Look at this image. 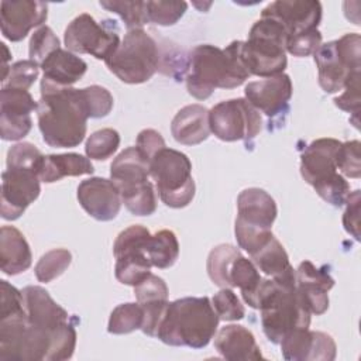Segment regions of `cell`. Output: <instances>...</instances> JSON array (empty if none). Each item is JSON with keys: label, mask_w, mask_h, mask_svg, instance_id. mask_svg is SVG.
<instances>
[{"label": "cell", "mask_w": 361, "mask_h": 361, "mask_svg": "<svg viewBox=\"0 0 361 361\" xmlns=\"http://www.w3.org/2000/svg\"><path fill=\"white\" fill-rule=\"evenodd\" d=\"M68 51L73 54H89L96 59L106 61L120 45L118 32L106 24H99L90 14L82 13L73 18L63 35Z\"/></svg>", "instance_id": "12"}, {"label": "cell", "mask_w": 361, "mask_h": 361, "mask_svg": "<svg viewBox=\"0 0 361 361\" xmlns=\"http://www.w3.org/2000/svg\"><path fill=\"white\" fill-rule=\"evenodd\" d=\"M251 261L258 271L285 286H295V269L283 245L274 235L261 250L251 255Z\"/></svg>", "instance_id": "25"}, {"label": "cell", "mask_w": 361, "mask_h": 361, "mask_svg": "<svg viewBox=\"0 0 361 361\" xmlns=\"http://www.w3.org/2000/svg\"><path fill=\"white\" fill-rule=\"evenodd\" d=\"M276 203L265 190L259 188L244 189L237 197L235 223L271 230L276 219Z\"/></svg>", "instance_id": "21"}, {"label": "cell", "mask_w": 361, "mask_h": 361, "mask_svg": "<svg viewBox=\"0 0 361 361\" xmlns=\"http://www.w3.org/2000/svg\"><path fill=\"white\" fill-rule=\"evenodd\" d=\"M21 292L28 323L44 329H54L69 322L68 312L61 307L44 288L30 285Z\"/></svg>", "instance_id": "23"}, {"label": "cell", "mask_w": 361, "mask_h": 361, "mask_svg": "<svg viewBox=\"0 0 361 361\" xmlns=\"http://www.w3.org/2000/svg\"><path fill=\"white\" fill-rule=\"evenodd\" d=\"M320 45L322 34L316 28L290 37L286 42V52H289L293 56H309L313 55Z\"/></svg>", "instance_id": "47"}, {"label": "cell", "mask_w": 361, "mask_h": 361, "mask_svg": "<svg viewBox=\"0 0 361 361\" xmlns=\"http://www.w3.org/2000/svg\"><path fill=\"white\" fill-rule=\"evenodd\" d=\"M219 322L209 298H182L168 303L157 337L168 345L197 350L210 343Z\"/></svg>", "instance_id": "3"}, {"label": "cell", "mask_w": 361, "mask_h": 361, "mask_svg": "<svg viewBox=\"0 0 361 361\" xmlns=\"http://www.w3.org/2000/svg\"><path fill=\"white\" fill-rule=\"evenodd\" d=\"M41 69L42 79L58 86H72L85 75L87 63L73 52L59 48L44 59Z\"/></svg>", "instance_id": "27"}, {"label": "cell", "mask_w": 361, "mask_h": 361, "mask_svg": "<svg viewBox=\"0 0 361 361\" xmlns=\"http://www.w3.org/2000/svg\"><path fill=\"white\" fill-rule=\"evenodd\" d=\"M39 63L31 59L18 61L10 66L8 76L3 82V87L28 90L31 85L37 80L39 73Z\"/></svg>", "instance_id": "45"}, {"label": "cell", "mask_w": 361, "mask_h": 361, "mask_svg": "<svg viewBox=\"0 0 361 361\" xmlns=\"http://www.w3.org/2000/svg\"><path fill=\"white\" fill-rule=\"evenodd\" d=\"M121 200L135 216H149L157 210V192L149 180L120 190Z\"/></svg>", "instance_id": "33"}, {"label": "cell", "mask_w": 361, "mask_h": 361, "mask_svg": "<svg viewBox=\"0 0 361 361\" xmlns=\"http://www.w3.org/2000/svg\"><path fill=\"white\" fill-rule=\"evenodd\" d=\"M110 178L118 190L145 182L149 178V162L137 147L121 151L110 165Z\"/></svg>", "instance_id": "28"}, {"label": "cell", "mask_w": 361, "mask_h": 361, "mask_svg": "<svg viewBox=\"0 0 361 361\" xmlns=\"http://www.w3.org/2000/svg\"><path fill=\"white\" fill-rule=\"evenodd\" d=\"M80 96L85 103L89 118L106 117L113 109L111 93L99 85H92L80 89Z\"/></svg>", "instance_id": "41"}, {"label": "cell", "mask_w": 361, "mask_h": 361, "mask_svg": "<svg viewBox=\"0 0 361 361\" xmlns=\"http://www.w3.org/2000/svg\"><path fill=\"white\" fill-rule=\"evenodd\" d=\"M151 233L144 226L135 224L123 230L113 245L116 257L114 274L118 282L130 286L138 285L151 274L147 257V244Z\"/></svg>", "instance_id": "11"}, {"label": "cell", "mask_w": 361, "mask_h": 361, "mask_svg": "<svg viewBox=\"0 0 361 361\" xmlns=\"http://www.w3.org/2000/svg\"><path fill=\"white\" fill-rule=\"evenodd\" d=\"M217 353L228 361L264 360L254 334L244 326L227 324L214 334Z\"/></svg>", "instance_id": "22"}, {"label": "cell", "mask_w": 361, "mask_h": 361, "mask_svg": "<svg viewBox=\"0 0 361 361\" xmlns=\"http://www.w3.org/2000/svg\"><path fill=\"white\" fill-rule=\"evenodd\" d=\"M134 295L141 307H152L168 303V286L162 278L149 274L138 285L134 286Z\"/></svg>", "instance_id": "36"}, {"label": "cell", "mask_w": 361, "mask_h": 361, "mask_svg": "<svg viewBox=\"0 0 361 361\" xmlns=\"http://www.w3.org/2000/svg\"><path fill=\"white\" fill-rule=\"evenodd\" d=\"M149 176L166 206L180 209L193 200L196 188L192 162L183 152L166 147L159 149L149 161Z\"/></svg>", "instance_id": "7"}, {"label": "cell", "mask_w": 361, "mask_h": 361, "mask_svg": "<svg viewBox=\"0 0 361 361\" xmlns=\"http://www.w3.org/2000/svg\"><path fill=\"white\" fill-rule=\"evenodd\" d=\"M360 141L353 140L341 142L336 152V166L344 176L358 179L361 176V155Z\"/></svg>", "instance_id": "44"}, {"label": "cell", "mask_w": 361, "mask_h": 361, "mask_svg": "<svg viewBox=\"0 0 361 361\" xmlns=\"http://www.w3.org/2000/svg\"><path fill=\"white\" fill-rule=\"evenodd\" d=\"M45 155L31 142H18L7 152V168H21L35 171L38 175Z\"/></svg>", "instance_id": "40"}, {"label": "cell", "mask_w": 361, "mask_h": 361, "mask_svg": "<svg viewBox=\"0 0 361 361\" xmlns=\"http://www.w3.org/2000/svg\"><path fill=\"white\" fill-rule=\"evenodd\" d=\"M0 319L25 314L23 292L10 285L7 281H0Z\"/></svg>", "instance_id": "46"}, {"label": "cell", "mask_w": 361, "mask_h": 361, "mask_svg": "<svg viewBox=\"0 0 361 361\" xmlns=\"http://www.w3.org/2000/svg\"><path fill=\"white\" fill-rule=\"evenodd\" d=\"M212 305L220 320L235 322L241 320L245 314V309L231 288H221L213 298Z\"/></svg>", "instance_id": "43"}, {"label": "cell", "mask_w": 361, "mask_h": 361, "mask_svg": "<svg viewBox=\"0 0 361 361\" xmlns=\"http://www.w3.org/2000/svg\"><path fill=\"white\" fill-rule=\"evenodd\" d=\"M138 151L142 154V157L149 162L151 158L162 148H165V141L162 138V135L152 130V128H147L138 133L137 135V145Z\"/></svg>", "instance_id": "50"}, {"label": "cell", "mask_w": 361, "mask_h": 361, "mask_svg": "<svg viewBox=\"0 0 361 361\" xmlns=\"http://www.w3.org/2000/svg\"><path fill=\"white\" fill-rule=\"evenodd\" d=\"M147 257L152 267L165 269L172 267L179 257V243L173 231L159 230L151 234L147 244Z\"/></svg>", "instance_id": "30"}, {"label": "cell", "mask_w": 361, "mask_h": 361, "mask_svg": "<svg viewBox=\"0 0 361 361\" xmlns=\"http://www.w3.org/2000/svg\"><path fill=\"white\" fill-rule=\"evenodd\" d=\"M282 357L286 361H333L337 347L331 336L323 331L296 329L281 340Z\"/></svg>", "instance_id": "15"}, {"label": "cell", "mask_w": 361, "mask_h": 361, "mask_svg": "<svg viewBox=\"0 0 361 361\" xmlns=\"http://www.w3.org/2000/svg\"><path fill=\"white\" fill-rule=\"evenodd\" d=\"M144 322V312L138 302L123 303L113 309L107 331L111 334H128L137 329H141Z\"/></svg>", "instance_id": "34"}, {"label": "cell", "mask_w": 361, "mask_h": 361, "mask_svg": "<svg viewBox=\"0 0 361 361\" xmlns=\"http://www.w3.org/2000/svg\"><path fill=\"white\" fill-rule=\"evenodd\" d=\"M238 255H241L240 250L231 244H220L210 251L206 268L209 278L214 285L220 288H231L230 271Z\"/></svg>", "instance_id": "31"}, {"label": "cell", "mask_w": 361, "mask_h": 361, "mask_svg": "<svg viewBox=\"0 0 361 361\" xmlns=\"http://www.w3.org/2000/svg\"><path fill=\"white\" fill-rule=\"evenodd\" d=\"M93 171L94 169L90 159L80 154H51L45 155L44 158L39 179L45 183H52L65 176L92 175Z\"/></svg>", "instance_id": "29"}, {"label": "cell", "mask_w": 361, "mask_h": 361, "mask_svg": "<svg viewBox=\"0 0 361 361\" xmlns=\"http://www.w3.org/2000/svg\"><path fill=\"white\" fill-rule=\"evenodd\" d=\"M173 138L183 145H197L207 140L210 134L209 110L202 104H188L182 107L171 123Z\"/></svg>", "instance_id": "24"}, {"label": "cell", "mask_w": 361, "mask_h": 361, "mask_svg": "<svg viewBox=\"0 0 361 361\" xmlns=\"http://www.w3.org/2000/svg\"><path fill=\"white\" fill-rule=\"evenodd\" d=\"M100 6L106 10L116 13L121 17L126 27L130 30L142 28L144 24H147V16H145V1H118V0H103L100 1Z\"/></svg>", "instance_id": "39"}, {"label": "cell", "mask_w": 361, "mask_h": 361, "mask_svg": "<svg viewBox=\"0 0 361 361\" xmlns=\"http://www.w3.org/2000/svg\"><path fill=\"white\" fill-rule=\"evenodd\" d=\"M261 279H262V276L251 259H248L243 255H238L234 259L231 271H230L231 288H238L241 290L243 300L247 305H250L254 293L257 292V289L261 283Z\"/></svg>", "instance_id": "32"}, {"label": "cell", "mask_w": 361, "mask_h": 361, "mask_svg": "<svg viewBox=\"0 0 361 361\" xmlns=\"http://www.w3.org/2000/svg\"><path fill=\"white\" fill-rule=\"evenodd\" d=\"M59 48L61 42L59 38L54 34V31L48 25H41L34 31V34L30 38L28 55L31 61H35L41 66L44 59Z\"/></svg>", "instance_id": "42"}, {"label": "cell", "mask_w": 361, "mask_h": 361, "mask_svg": "<svg viewBox=\"0 0 361 361\" xmlns=\"http://www.w3.org/2000/svg\"><path fill=\"white\" fill-rule=\"evenodd\" d=\"M292 80L286 73H278L261 80L250 82L245 89V100L258 111L274 117L282 113L292 97Z\"/></svg>", "instance_id": "19"}, {"label": "cell", "mask_w": 361, "mask_h": 361, "mask_svg": "<svg viewBox=\"0 0 361 361\" xmlns=\"http://www.w3.org/2000/svg\"><path fill=\"white\" fill-rule=\"evenodd\" d=\"M250 76L238 55L237 41L224 49L203 44L195 47L189 54L186 89L193 97L204 100L212 96L214 89L237 87Z\"/></svg>", "instance_id": "2"}, {"label": "cell", "mask_w": 361, "mask_h": 361, "mask_svg": "<svg viewBox=\"0 0 361 361\" xmlns=\"http://www.w3.org/2000/svg\"><path fill=\"white\" fill-rule=\"evenodd\" d=\"M340 144L341 141L336 138H317L305 148L300 157L302 178L323 200L336 207L343 206L350 193L348 182L336 166V152Z\"/></svg>", "instance_id": "6"}, {"label": "cell", "mask_w": 361, "mask_h": 361, "mask_svg": "<svg viewBox=\"0 0 361 361\" xmlns=\"http://www.w3.org/2000/svg\"><path fill=\"white\" fill-rule=\"evenodd\" d=\"M37 116L42 140L49 147L72 148L85 140L89 116L80 89L58 86L42 79Z\"/></svg>", "instance_id": "1"}, {"label": "cell", "mask_w": 361, "mask_h": 361, "mask_svg": "<svg viewBox=\"0 0 361 361\" xmlns=\"http://www.w3.org/2000/svg\"><path fill=\"white\" fill-rule=\"evenodd\" d=\"M295 286L310 313L319 316L329 309V290L334 286V279L324 268H317L307 259L300 262L295 269Z\"/></svg>", "instance_id": "20"}, {"label": "cell", "mask_w": 361, "mask_h": 361, "mask_svg": "<svg viewBox=\"0 0 361 361\" xmlns=\"http://www.w3.org/2000/svg\"><path fill=\"white\" fill-rule=\"evenodd\" d=\"M188 8L185 1H145L147 23L158 25H173Z\"/></svg>", "instance_id": "38"}, {"label": "cell", "mask_w": 361, "mask_h": 361, "mask_svg": "<svg viewBox=\"0 0 361 361\" xmlns=\"http://www.w3.org/2000/svg\"><path fill=\"white\" fill-rule=\"evenodd\" d=\"M360 190L350 192L345 199V212L343 214V226L348 234H351L357 241H360Z\"/></svg>", "instance_id": "48"}, {"label": "cell", "mask_w": 361, "mask_h": 361, "mask_svg": "<svg viewBox=\"0 0 361 361\" xmlns=\"http://www.w3.org/2000/svg\"><path fill=\"white\" fill-rule=\"evenodd\" d=\"M72 254L65 248H55L45 252L35 265V276L39 282H51L62 275L71 265Z\"/></svg>", "instance_id": "35"}, {"label": "cell", "mask_w": 361, "mask_h": 361, "mask_svg": "<svg viewBox=\"0 0 361 361\" xmlns=\"http://www.w3.org/2000/svg\"><path fill=\"white\" fill-rule=\"evenodd\" d=\"M120 145V134L113 128H102L90 134L86 141L85 151L87 158L104 161L110 158Z\"/></svg>", "instance_id": "37"}, {"label": "cell", "mask_w": 361, "mask_h": 361, "mask_svg": "<svg viewBox=\"0 0 361 361\" xmlns=\"http://www.w3.org/2000/svg\"><path fill=\"white\" fill-rule=\"evenodd\" d=\"M31 250L20 230L3 226L0 230V267L7 275H17L31 265Z\"/></svg>", "instance_id": "26"}, {"label": "cell", "mask_w": 361, "mask_h": 361, "mask_svg": "<svg viewBox=\"0 0 361 361\" xmlns=\"http://www.w3.org/2000/svg\"><path fill=\"white\" fill-rule=\"evenodd\" d=\"M259 111L245 99H230L217 103L209 110V126L221 141L252 140L261 131Z\"/></svg>", "instance_id": "10"}, {"label": "cell", "mask_w": 361, "mask_h": 361, "mask_svg": "<svg viewBox=\"0 0 361 361\" xmlns=\"http://www.w3.org/2000/svg\"><path fill=\"white\" fill-rule=\"evenodd\" d=\"M48 17V4L44 1L3 0L0 4L1 34L11 42L21 41L35 27H41Z\"/></svg>", "instance_id": "16"}, {"label": "cell", "mask_w": 361, "mask_h": 361, "mask_svg": "<svg viewBox=\"0 0 361 361\" xmlns=\"http://www.w3.org/2000/svg\"><path fill=\"white\" fill-rule=\"evenodd\" d=\"M39 180L35 171L7 168L1 175V217L18 219L39 196Z\"/></svg>", "instance_id": "13"}, {"label": "cell", "mask_w": 361, "mask_h": 361, "mask_svg": "<svg viewBox=\"0 0 361 361\" xmlns=\"http://www.w3.org/2000/svg\"><path fill=\"white\" fill-rule=\"evenodd\" d=\"M334 104L355 117L360 113V73H355L344 87V92L334 99Z\"/></svg>", "instance_id": "49"}, {"label": "cell", "mask_w": 361, "mask_h": 361, "mask_svg": "<svg viewBox=\"0 0 361 361\" xmlns=\"http://www.w3.org/2000/svg\"><path fill=\"white\" fill-rule=\"evenodd\" d=\"M248 306L259 309L262 330L274 344H279L292 330L307 329L310 324L312 313L296 286H285L271 278L261 279Z\"/></svg>", "instance_id": "4"}, {"label": "cell", "mask_w": 361, "mask_h": 361, "mask_svg": "<svg viewBox=\"0 0 361 361\" xmlns=\"http://www.w3.org/2000/svg\"><path fill=\"white\" fill-rule=\"evenodd\" d=\"M261 16L275 18L290 38L317 28L322 20V4L316 0H278L269 3Z\"/></svg>", "instance_id": "18"}, {"label": "cell", "mask_w": 361, "mask_h": 361, "mask_svg": "<svg viewBox=\"0 0 361 361\" xmlns=\"http://www.w3.org/2000/svg\"><path fill=\"white\" fill-rule=\"evenodd\" d=\"M78 200L83 210L99 221L113 220L121 207V195L111 179L89 178L78 186Z\"/></svg>", "instance_id": "17"}, {"label": "cell", "mask_w": 361, "mask_h": 361, "mask_svg": "<svg viewBox=\"0 0 361 361\" xmlns=\"http://www.w3.org/2000/svg\"><path fill=\"white\" fill-rule=\"evenodd\" d=\"M288 32L272 17L261 16L248 32L247 41H237L238 55L250 75L269 78L283 73Z\"/></svg>", "instance_id": "5"}, {"label": "cell", "mask_w": 361, "mask_h": 361, "mask_svg": "<svg viewBox=\"0 0 361 361\" xmlns=\"http://www.w3.org/2000/svg\"><path fill=\"white\" fill-rule=\"evenodd\" d=\"M38 103L28 90L1 87L0 99V134L6 141L24 138L31 127V111L37 110Z\"/></svg>", "instance_id": "14"}, {"label": "cell", "mask_w": 361, "mask_h": 361, "mask_svg": "<svg viewBox=\"0 0 361 361\" xmlns=\"http://www.w3.org/2000/svg\"><path fill=\"white\" fill-rule=\"evenodd\" d=\"M104 63L121 82L144 83L158 69L159 51L157 42L142 28L130 30Z\"/></svg>", "instance_id": "8"}, {"label": "cell", "mask_w": 361, "mask_h": 361, "mask_svg": "<svg viewBox=\"0 0 361 361\" xmlns=\"http://www.w3.org/2000/svg\"><path fill=\"white\" fill-rule=\"evenodd\" d=\"M361 38L355 32L343 35L319 47L313 54L319 73V85L326 93H336L360 73Z\"/></svg>", "instance_id": "9"}]
</instances>
